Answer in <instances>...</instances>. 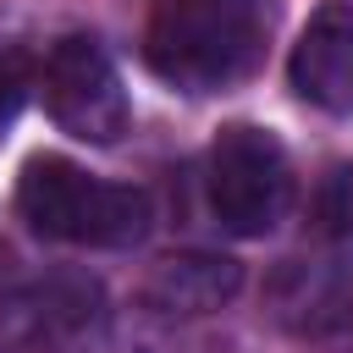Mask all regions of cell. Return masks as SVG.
I'll return each instance as SVG.
<instances>
[{
    "instance_id": "6da1fadb",
    "label": "cell",
    "mask_w": 353,
    "mask_h": 353,
    "mask_svg": "<svg viewBox=\"0 0 353 353\" xmlns=\"http://www.w3.org/2000/svg\"><path fill=\"white\" fill-rule=\"evenodd\" d=\"M265 55V17L254 0H154L143 61L182 94H221Z\"/></svg>"
},
{
    "instance_id": "7a4b0ae2",
    "label": "cell",
    "mask_w": 353,
    "mask_h": 353,
    "mask_svg": "<svg viewBox=\"0 0 353 353\" xmlns=\"http://www.w3.org/2000/svg\"><path fill=\"white\" fill-rule=\"evenodd\" d=\"M17 210L39 237L77 243V248H127L154 221V204L143 188L88 176L83 165H72L61 154H39L22 165Z\"/></svg>"
},
{
    "instance_id": "3957f363",
    "label": "cell",
    "mask_w": 353,
    "mask_h": 353,
    "mask_svg": "<svg viewBox=\"0 0 353 353\" xmlns=\"http://www.w3.org/2000/svg\"><path fill=\"white\" fill-rule=\"evenodd\" d=\"M292 204V165L276 132L232 121L210 143V210L237 237H265Z\"/></svg>"
},
{
    "instance_id": "277c9868",
    "label": "cell",
    "mask_w": 353,
    "mask_h": 353,
    "mask_svg": "<svg viewBox=\"0 0 353 353\" xmlns=\"http://www.w3.org/2000/svg\"><path fill=\"white\" fill-rule=\"evenodd\" d=\"M33 83H39L44 110H50V121L61 132H72L83 143H116L127 132L132 105H127L121 72H116V61L94 39H83V33L61 39L44 55V66H39Z\"/></svg>"
},
{
    "instance_id": "5b68a950",
    "label": "cell",
    "mask_w": 353,
    "mask_h": 353,
    "mask_svg": "<svg viewBox=\"0 0 353 353\" xmlns=\"http://www.w3.org/2000/svg\"><path fill=\"white\" fill-rule=\"evenodd\" d=\"M105 309V287L88 270H44L0 287V353H50L83 336Z\"/></svg>"
},
{
    "instance_id": "8992f818",
    "label": "cell",
    "mask_w": 353,
    "mask_h": 353,
    "mask_svg": "<svg viewBox=\"0 0 353 353\" xmlns=\"http://www.w3.org/2000/svg\"><path fill=\"white\" fill-rule=\"evenodd\" d=\"M287 72L309 105L353 116V6H320L303 22Z\"/></svg>"
},
{
    "instance_id": "52a82bcc",
    "label": "cell",
    "mask_w": 353,
    "mask_h": 353,
    "mask_svg": "<svg viewBox=\"0 0 353 353\" xmlns=\"http://www.w3.org/2000/svg\"><path fill=\"white\" fill-rule=\"evenodd\" d=\"M270 314L298 336H336L353 325V281L331 259H287L270 276Z\"/></svg>"
},
{
    "instance_id": "ba28073f",
    "label": "cell",
    "mask_w": 353,
    "mask_h": 353,
    "mask_svg": "<svg viewBox=\"0 0 353 353\" xmlns=\"http://www.w3.org/2000/svg\"><path fill=\"white\" fill-rule=\"evenodd\" d=\"M237 287H243V265L237 259L193 248V254L154 259V270L143 276L138 298L154 314H215L221 303L237 298Z\"/></svg>"
},
{
    "instance_id": "9c48e42d",
    "label": "cell",
    "mask_w": 353,
    "mask_h": 353,
    "mask_svg": "<svg viewBox=\"0 0 353 353\" xmlns=\"http://www.w3.org/2000/svg\"><path fill=\"white\" fill-rule=\"evenodd\" d=\"M314 232L331 243H353V165H336L314 193Z\"/></svg>"
},
{
    "instance_id": "30bf717a",
    "label": "cell",
    "mask_w": 353,
    "mask_h": 353,
    "mask_svg": "<svg viewBox=\"0 0 353 353\" xmlns=\"http://www.w3.org/2000/svg\"><path fill=\"white\" fill-rule=\"evenodd\" d=\"M33 77H39L33 55H28V50H17V44H6V50H0V138H6V127L17 121V110L28 105Z\"/></svg>"
},
{
    "instance_id": "8fae6325",
    "label": "cell",
    "mask_w": 353,
    "mask_h": 353,
    "mask_svg": "<svg viewBox=\"0 0 353 353\" xmlns=\"http://www.w3.org/2000/svg\"><path fill=\"white\" fill-rule=\"evenodd\" d=\"M0 270H6V248H0Z\"/></svg>"
}]
</instances>
